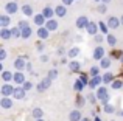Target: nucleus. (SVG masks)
<instances>
[{"instance_id": "f257e3e1", "label": "nucleus", "mask_w": 123, "mask_h": 121, "mask_svg": "<svg viewBox=\"0 0 123 121\" xmlns=\"http://www.w3.org/2000/svg\"><path fill=\"white\" fill-rule=\"evenodd\" d=\"M97 98H98V101L101 104H106V103H109V93H108V88L106 87H103V85H100L98 88H97Z\"/></svg>"}, {"instance_id": "f03ea898", "label": "nucleus", "mask_w": 123, "mask_h": 121, "mask_svg": "<svg viewBox=\"0 0 123 121\" xmlns=\"http://www.w3.org/2000/svg\"><path fill=\"white\" fill-rule=\"evenodd\" d=\"M27 64H28L27 62V56H19V58L14 60V68L22 72V70L27 68Z\"/></svg>"}, {"instance_id": "7ed1b4c3", "label": "nucleus", "mask_w": 123, "mask_h": 121, "mask_svg": "<svg viewBox=\"0 0 123 121\" xmlns=\"http://www.w3.org/2000/svg\"><path fill=\"white\" fill-rule=\"evenodd\" d=\"M50 85H51V79L47 76V78H44L41 82H37L36 90H37V92H45L47 88H50Z\"/></svg>"}, {"instance_id": "20e7f679", "label": "nucleus", "mask_w": 123, "mask_h": 121, "mask_svg": "<svg viewBox=\"0 0 123 121\" xmlns=\"http://www.w3.org/2000/svg\"><path fill=\"white\" fill-rule=\"evenodd\" d=\"M14 88L11 84H8V82H5V84L2 85V88H0V93H2V96H9V95L14 93Z\"/></svg>"}, {"instance_id": "39448f33", "label": "nucleus", "mask_w": 123, "mask_h": 121, "mask_svg": "<svg viewBox=\"0 0 123 121\" xmlns=\"http://www.w3.org/2000/svg\"><path fill=\"white\" fill-rule=\"evenodd\" d=\"M120 25H122V20H120L118 17H114V16H111V17L108 19V27H109V30H117Z\"/></svg>"}, {"instance_id": "423d86ee", "label": "nucleus", "mask_w": 123, "mask_h": 121, "mask_svg": "<svg viewBox=\"0 0 123 121\" xmlns=\"http://www.w3.org/2000/svg\"><path fill=\"white\" fill-rule=\"evenodd\" d=\"M84 30L87 31V34L95 36V34H98V23H95V22H89V23H87V27L84 28Z\"/></svg>"}, {"instance_id": "0eeeda50", "label": "nucleus", "mask_w": 123, "mask_h": 121, "mask_svg": "<svg viewBox=\"0 0 123 121\" xmlns=\"http://www.w3.org/2000/svg\"><path fill=\"white\" fill-rule=\"evenodd\" d=\"M92 58L95 59V60H101L103 58H105V48H103L101 45L95 47V50H93V55H92Z\"/></svg>"}, {"instance_id": "6e6552de", "label": "nucleus", "mask_w": 123, "mask_h": 121, "mask_svg": "<svg viewBox=\"0 0 123 121\" xmlns=\"http://www.w3.org/2000/svg\"><path fill=\"white\" fill-rule=\"evenodd\" d=\"M103 82V76H92L90 78V81H89V87L90 88H98L100 87V84Z\"/></svg>"}, {"instance_id": "1a4fd4ad", "label": "nucleus", "mask_w": 123, "mask_h": 121, "mask_svg": "<svg viewBox=\"0 0 123 121\" xmlns=\"http://www.w3.org/2000/svg\"><path fill=\"white\" fill-rule=\"evenodd\" d=\"M50 33L51 31L47 27H37V37H41V39H48Z\"/></svg>"}, {"instance_id": "9d476101", "label": "nucleus", "mask_w": 123, "mask_h": 121, "mask_svg": "<svg viewBox=\"0 0 123 121\" xmlns=\"http://www.w3.org/2000/svg\"><path fill=\"white\" fill-rule=\"evenodd\" d=\"M17 9H19V5L16 2H9V3H6V6H5L6 14H14V12H17Z\"/></svg>"}, {"instance_id": "9b49d317", "label": "nucleus", "mask_w": 123, "mask_h": 121, "mask_svg": "<svg viewBox=\"0 0 123 121\" xmlns=\"http://www.w3.org/2000/svg\"><path fill=\"white\" fill-rule=\"evenodd\" d=\"M0 37H2L3 40H8L12 37V31L8 30V27H2L0 28Z\"/></svg>"}, {"instance_id": "f8f14e48", "label": "nucleus", "mask_w": 123, "mask_h": 121, "mask_svg": "<svg viewBox=\"0 0 123 121\" xmlns=\"http://www.w3.org/2000/svg\"><path fill=\"white\" fill-rule=\"evenodd\" d=\"M25 95H27V90H25L24 87H16V88H14V93H12V96H14L16 99H24Z\"/></svg>"}, {"instance_id": "ddd939ff", "label": "nucleus", "mask_w": 123, "mask_h": 121, "mask_svg": "<svg viewBox=\"0 0 123 121\" xmlns=\"http://www.w3.org/2000/svg\"><path fill=\"white\" fill-rule=\"evenodd\" d=\"M87 23H89V19H87L86 16H80V17L76 19V28H78V30H83V28H86Z\"/></svg>"}, {"instance_id": "4468645a", "label": "nucleus", "mask_w": 123, "mask_h": 121, "mask_svg": "<svg viewBox=\"0 0 123 121\" xmlns=\"http://www.w3.org/2000/svg\"><path fill=\"white\" fill-rule=\"evenodd\" d=\"M12 81H14L16 84H20V85H22L25 81H27V79H25V75H24V73H22L20 70H17V72L14 73V78H12Z\"/></svg>"}, {"instance_id": "2eb2a0df", "label": "nucleus", "mask_w": 123, "mask_h": 121, "mask_svg": "<svg viewBox=\"0 0 123 121\" xmlns=\"http://www.w3.org/2000/svg\"><path fill=\"white\" fill-rule=\"evenodd\" d=\"M0 107H3V109H11L12 99L9 96H2V99H0Z\"/></svg>"}, {"instance_id": "dca6fc26", "label": "nucleus", "mask_w": 123, "mask_h": 121, "mask_svg": "<svg viewBox=\"0 0 123 121\" xmlns=\"http://www.w3.org/2000/svg\"><path fill=\"white\" fill-rule=\"evenodd\" d=\"M33 22L37 25V27H44L45 22H47V17H45L44 14H36V16L33 17Z\"/></svg>"}, {"instance_id": "f3484780", "label": "nucleus", "mask_w": 123, "mask_h": 121, "mask_svg": "<svg viewBox=\"0 0 123 121\" xmlns=\"http://www.w3.org/2000/svg\"><path fill=\"white\" fill-rule=\"evenodd\" d=\"M81 112H80L78 109H75V110H72V112L69 113V121H81Z\"/></svg>"}, {"instance_id": "a211bd4d", "label": "nucleus", "mask_w": 123, "mask_h": 121, "mask_svg": "<svg viewBox=\"0 0 123 121\" xmlns=\"http://www.w3.org/2000/svg\"><path fill=\"white\" fill-rule=\"evenodd\" d=\"M45 27H47L50 31L58 30V20H55V19H47V22H45Z\"/></svg>"}, {"instance_id": "6ab92c4d", "label": "nucleus", "mask_w": 123, "mask_h": 121, "mask_svg": "<svg viewBox=\"0 0 123 121\" xmlns=\"http://www.w3.org/2000/svg\"><path fill=\"white\" fill-rule=\"evenodd\" d=\"M12 78H14V73H12V72H9V70H3V72H2V79L5 82L12 81Z\"/></svg>"}, {"instance_id": "aec40b11", "label": "nucleus", "mask_w": 123, "mask_h": 121, "mask_svg": "<svg viewBox=\"0 0 123 121\" xmlns=\"http://www.w3.org/2000/svg\"><path fill=\"white\" fill-rule=\"evenodd\" d=\"M55 12H56L58 17H64V16L67 14V8H66V5H59V6H56V8H55Z\"/></svg>"}, {"instance_id": "412c9836", "label": "nucleus", "mask_w": 123, "mask_h": 121, "mask_svg": "<svg viewBox=\"0 0 123 121\" xmlns=\"http://www.w3.org/2000/svg\"><path fill=\"white\" fill-rule=\"evenodd\" d=\"M42 14H44L47 19H53V16L56 14V12H55V9H53V8H50V6H45L44 11H42Z\"/></svg>"}, {"instance_id": "4be33fe9", "label": "nucleus", "mask_w": 123, "mask_h": 121, "mask_svg": "<svg viewBox=\"0 0 123 121\" xmlns=\"http://www.w3.org/2000/svg\"><path fill=\"white\" fill-rule=\"evenodd\" d=\"M11 20H9V14H3L0 16V27H9Z\"/></svg>"}, {"instance_id": "5701e85b", "label": "nucleus", "mask_w": 123, "mask_h": 121, "mask_svg": "<svg viewBox=\"0 0 123 121\" xmlns=\"http://www.w3.org/2000/svg\"><path fill=\"white\" fill-rule=\"evenodd\" d=\"M69 68L72 70V72H80V68H81V64H80L78 60L73 59V60H70V62H69Z\"/></svg>"}, {"instance_id": "b1692460", "label": "nucleus", "mask_w": 123, "mask_h": 121, "mask_svg": "<svg viewBox=\"0 0 123 121\" xmlns=\"http://www.w3.org/2000/svg\"><path fill=\"white\" fill-rule=\"evenodd\" d=\"M22 12H24V16H27V17H31V16H33V8H31V5H24L22 6Z\"/></svg>"}, {"instance_id": "393cba45", "label": "nucleus", "mask_w": 123, "mask_h": 121, "mask_svg": "<svg viewBox=\"0 0 123 121\" xmlns=\"http://www.w3.org/2000/svg\"><path fill=\"white\" fill-rule=\"evenodd\" d=\"M112 81H114V75H112L111 72L103 75V82H105V84H112Z\"/></svg>"}, {"instance_id": "a878e982", "label": "nucleus", "mask_w": 123, "mask_h": 121, "mask_svg": "<svg viewBox=\"0 0 123 121\" xmlns=\"http://www.w3.org/2000/svg\"><path fill=\"white\" fill-rule=\"evenodd\" d=\"M84 85H86V84H84L81 79H76L75 84H73V88H75V92H78V93H80V92H81L83 88H84Z\"/></svg>"}, {"instance_id": "bb28decb", "label": "nucleus", "mask_w": 123, "mask_h": 121, "mask_svg": "<svg viewBox=\"0 0 123 121\" xmlns=\"http://www.w3.org/2000/svg\"><path fill=\"white\" fill-rule=\"evenodd\" d=\"M31 34H33V30H31L30 25H28L27 28H24V30H22V39H28Z\"/></svg>"}, {"instance_id": "cd10ccee", "label": "nucleus", "mask_w": 123, "mask_h": 121, "mask_svg": "<svg viewBox=\"0 0 123 121\" xmlns=\"http://www.w3.org/2000/svg\"><path fill=\"white\" fill-rule=\"evenodd\" d=\"M100 67H101V68H109V67H111V59L109 58H103L101 60H100Z\"/></svg>"}, {"instance_id": "c85d7f7f", "label": "nucleus", "mask_w": 123, "mask_h": 121, "mask_svg": "<svg viewBox=\"0 0 123 121\" xmlns=\"http://www.w3.org/2000/svg\"><path fill=\"white\" fill-rule=\"evenodd\" d=\"M111 87L114 88V90H120V88H123V81H120V79H115V81H112Z\"/></svg>"}, {"instance_id": "c756f323", "label": "nucleus", "mask_w": 123, "mask_h": 121, "mask_svg": "<svg viewBox=\"0 0 123 121\" xmlns=\"http://www.w3.org/2000/svg\"><path fill=\"white\" fill-rule=\"evenodd\" d=\"M103 110H105L106 113H114V112H115V107L112 106V104L106 103V104H103Z\"/></svg>"}, {"instance_id": "7c9ffc66", "label": "nucleus", "mask_w": 123, "mask_h": 121, "mask_svg": "<svg viewBox=\"0 0 123 121\" xmlns=\"http://www.w3.org/2000/svg\"><path fill=\"white\" fill-rule=\"evenodd\" d=\"M100 68H101V67H97V65L90 67V70H89V75H90V76H98V75H100Z\"/></svg>"}, {"instance_id": "2f4dec72", "label": "nucleus", "mask_w": 123, "mask_h": 121, "mask_svg": "<svg viewBox=\"0 0 123 121\" xmlns=\"http://www.w3.org/2000/svg\"><path fill=\"white\" fill-rule=\"evenodd\" d=\"M12 37H22V28L19 27H12Z\"/></svg>"}, {"instance_id": "473e14b6", "label": "nucleus", "mask_w": 123, "mask_h": 121, "mask_svg": "<svg viewBox=\"0 0 123 121\" xmlns=\"http://www.w3.org/2000/svg\"><path fill=\"white\" fill-rule=\"evenodd\" d=\"M106 40H108V44L111 47H114L115 44H117V39H115V36H112V34H108V36H106Z\"/></svg>"}, {"instance_id": "72a5a7b5", "label": "nucleus", "mask_w": 123, "mask_h": 121, "mask_svg": "<svg viewBox=\"0 0 123 121\" xmlns=\"http://www.w3.org/2000/svg\"><path fill=\"white\" fill-rule=\"evenodd\" d=\"M78 55H80V48H78V47H75V48H72L69 51V58H72V59H75Z\"/></svg>"}, {"instance_id": "f704fd0d", "label": "nucleus", "mask_w": 123, "mask_h": 121, "mask_svg": "<svg viewBox=\"0 0 123 121\" xmlns=\"http://www.w3.org/2000/svg\"><path fill=\"white\" fill-rule=\"evenodd\" d=\"M98 28L101 30V33H103V34H109V33H108V31H109L108 23H103V22H100V23H98Z\"/></svg>"}, {"instance_id": "c9c22d12", "label": "nucleus", "mask_w": 123, "mask_h": 121, "mask_svg": "<svg viewBox=\"0 0 123 121\" xmlns=\"http://www.w3.org/2000/svg\"><path fill=\"white\" fill-rule=\"evenodd\" d=\"M42 115H44V112H42V109H39V107H36V109L33 110V116H34V120L42 118Z\"/></svg>"}, {"instance_id": "e433bc0d", "label": "nucleus", "mask_w": 123, "mask_h": 121, "mask_svg": "<svg viewBox=\"0 0 123 121\" xmlns=\"http://www.w3.org/2000/svg\"><path fill=\"white\" fill-rule=\"evenodd\" d=\"M97 9H98V12H100V14H105V12L108 11V5L101 2V3H100V5H98V8H97Z\"/></svg>"}, {"instance_id": "4c0bfd02", "label": "nucleus", "mask_w": 123, "mask_h": 121, "mask_svg": "<svg viewBox=\"0 0 123 121\" xmlns=\"http://www.w3.org/2000/svg\"><path fill=\"white\" fill-rule=\"evenodd\" d=\"M47 76L51 79V81H53V79H56V78H58V70H56V68H51L50 72H48V75H47Z\"/></svg>"}, {"instance_id": "58836bf2", "label": "nucleus", "mask_w": 123, "mask_h": 121, "mask_svg": "<svg viewBox=\"0 0 123 121\" xmlns=\"http://www.w3.org/2000/svg\"><path fill=\"white\" fill-rule=\"evenodd\" d=\"M22 87H24L25 88V90H31V88H33V82H30V81H25L24 82V84H22Z\"/></svg>"}, {"instance_id": "ea45409f", "label": "nucleus", "mask_w": 123, "mask_h": 121, "mask_svg": "<svg viewBox=\"0 0 123 121\" xmlns=\"http://www.w3.org/2000/svg\"><path fill=\"white\" fill-rule=\"evenodd\" d=\"M17 27L24 30V28H27V27H28V22H27V20H20V22H19V25H17Z\"/></svg>"}, {"instance_id": "a19ab883", "label": "nucleus", "mask_w": 123, "mask_h": 121, "mask_svg": "<svg viewBox=\"0 0 123 121\" xmlns=\"http://www.w3.org/2000/svg\"><path fill=\"white\" fill-rule=\"evenodd\" d=\"M93 37H95V42L97 44H101L103 42V36H101V34H95Z\"/></svg>"}, {"instance_id": "79ce46f5", "label": "nucleus", "mask_w": 123, "mask_h": 121, "mask_svg": "<svg viewBox=\"0 0 123 121\" xmlns=\"http://www.w3.org/2000/svg\"><path fill=\"white\" fill-rule=\"evenodd\" d=\"M80 79H81V81H83L86 85H89V81H90V79H87V76H86V75H81V76H80Z\"/></svg>"}, {"instance_id": "37998d69", "label": "nucleus", "mask_w": 123, "mask_h": 121, "mask_svg": "<svg viewBox=\"0 0 123 121\" xmlns=\"http://www.w3.org/2000/svg\"><path fill=\"white\" fill-rule=\"evenodd\" d=\"M6 59V51H5V50H0V60H5Z\"/></svg>"}, {"instance_id": "c03bdc74", "label": "nucleus", "mask_w": 123, "mask_h": 121, "mask_svg": "<svg viewBox=\"0 0 123 121\" xmlns=\"http://www.w3.org/2000/svg\"><path fill=\"white\" fill-rule=\"evenodd\" d=\"M122 53L120 51H111V58H120Z\"/></svg>"}, {"instance_id": "a18cd8bd", "label": "nucleus", "mask_w": 123, "mask_h": 121, "mask_svg": "<svg viewBox=\"0 0 123 121\" xmlns=\"http://www.w3.org/2000/svg\"><path fill=\"white\" fill-rule=\"evenodd\" d=\"M87 99H89V101H90V103H95V101H97V99H98V98H95V96H93V95H92V93H90V95H87Z\"/></svg>"}, {"instance_id": "49530a36", "label": "nucleus", "mask_w": 123, "mask_h": 121, "mask_svg": "<svg viewBox=\"0 0 123 121\" xmlns=\"http://www.w3.org/2000/svg\"><path fill=\"white\" fill-rule=\"evenodd\" d=\"M44 48H45V47H44V44H36V50H37V51H42Z\"/></svg>"}, {"instance_id": "de8ad7c7", "label": "nucleus", "mask_w": 123, "mask_h": 121, "mask_svg": "<svg viewBox=\"0 0 123 121\" xmlns=\"http://www.w3.org/2000/svg\"><path fill=\"white\" fill-rule=\"evenodd\" d=\"M72 3H73V0H62V5H66V6L72 5Z\"/></svg>"}, {"instance_id": "09e8293b", "label": "nucleus", "mask_w": 123, "mask_h": 121, "mask_svg": "<svg viewBox=\"0 0 123 121\" xmlns=\"http://www.w3.org/2000/svg\"><path fill=\"white\" fill-rule=\"evenodd\" d=\"M41 60H42V62H47V60H48V56L42 55V56H41Z\"/></svg>"}, {"instance_id": "8fccbe9b", "label": "nucleus", "mask_w": 123, "mask_h": 121, "mask_svg": "<svg viewBox=\"0 0 123 121\" xmlns=\"http://www.w3.org/2000/svg\"><path fill=\"white\" fill-rule=\"evenodd\" d=\"M27 72H33L31 70V64H27Z\"/></svg>"}, {"instance_id": "3c124183", "label": "nucleus", "mask_w": 123, "mask_h": 121, "mask_svg": "<svg viewBox=\"0 0 123 121\" xmlns=\"http://www.w3.org/2000/svg\"><path fill=\"white\" fill-rule=\"evenodd\" d=\"M81 104H83V98L80 96V98H78V106H81Z\"/></svg>"}, {"instance_id": "603ef678", "label": "nucleus", "mask_w": 123, "mask_h": 121, "mask_svg": "<svg viewBox=\"0 0 123 121\" xmlns=\"http://www.w3.org/2000/svg\"><path fill=\"white\" fill-rule=\"evenodd\" d=\"M81 121H90V120H87V118H81Z\"/></svg>"}, {"instance_id": "864d4df0", "label": "nucleus", "mask_w": 123, "mask_h": 121, "mask_svg": "<svg viewBox=\"0 0 123 121\" xmlns=\"http://www.w3.org/2000/svg\"><path fill=\"white\" fill-rule=\"evenodd\" d=\"M34 121H44V120H42V118H37V120H34Z\"/></svg>"}, {"instance_id": "5fc2aeb1", "label": "nucleus", "mask_w": 123, "mask_h": 121, "mask_svg": "<svg viewBox=\"0 0 123 121\" xmlns=\"http://www.w3.org/2000/svg\"><path fill=\"white\" fill-rule=\"evenodd\" d=\"M95 2H97V3H101V2H103V0H95Z\"/></svg>"}, {"instance_id": "6e6d98bb", "label": "nucleus", "mask_w": 123, "mask_h": 121, "mask_svg": "<svg viewBox=\"0 0 123 121\" xmlns=\"http://www.w3.org/2000/svg\"><path fill=\"white\" fill-rule=\"evenodd\" d=\"M120 20H122V25H123V16H122V17H120Z\"/></svg>"}, {"instance_id": "4d7b16f0", "label": "nucleus", "mask_w": 123, "mask_h": 121, "mask_svg": "<svg viewBox=\"0 0 123 121\" xmlns=\"http://www.w3.org/2000/svg\"><path fill=\"white\" fill-rule=\"evenodd\" d=\"M95 121H101V120H100V118H95Z\"/></svg>"}, {"instance_id": "13d9d810", "label": "nucleus", "mask_w": 123, "mask_h": 121, "mask_svg": "<svg viewBox=\"0 0 123 121\" xmlns=\"http://www.w3.org/2000/svg\"><path fill=\"white\" fill-rule=\"evenodd\" d=\"M122 116H123V112H122Z\"/></svg>"}]
</instances>
